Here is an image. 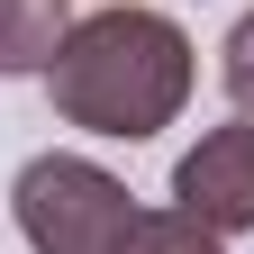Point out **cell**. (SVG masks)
Masks as SVG:
<instances>
[{"label":"cell","instance_id":"obj_1","mask_svg":"<svg viewBox=\"0 0 254 254\" xmlns=\"http://www.w3.org/2000/svg\"><path fill=\"white\" fill-rule=\"evenodd\" d=\"M190 82H200V55H190L182 18L145 9V0H109V9L73 18V37L46 64V100L64 127L109 145H145L182 118Z\"/></svg>","mask_w":254,"mask_h":254},{"label":"cell","instance_id":"obj_2","mask_svg":"<svg viewBox=\"0 0 254 254\" xmlns=\"http://www.w3.org/2000/svg\"><path fill=\"white\" fill-rule=\"evenodd\" d=\"M9 209L27 254H118V236L136 227L127 182L91 154H27L9 182Z\"/></svg>","mask_w":254,"mask_h":254},{"label":"cell","instance_id":"obj_3","mask_svg":"<svg viewBox=\"0 0 254 254\" xmlns=\"http://www.w3.org/2000/svg\"><path fill=\"white\" fill-rule=\"evenodd\" d=\"M173 209L200 218L209 236H245L254 227V118L209 127V136L173 164Z\"/></svg>","mask_w":254,"mask_h":254},{"label":"cell","instance_id":"obj_4","mask_svg":"<svg viewBox=\"0 0 254 254\" xmlns=\"http://www.w3.org/2000/svg\"><path fill=\"white\" fill-rule=\"evenodd\" d=\"M64 37H73V0H0V73L9 82L46 73Z\"/></svg>","mask_w":254,"mask_h":254},{"label":"cell","instance_id":"obj_5","mask_svg":"<svg viewBox=\"0 0 254 254\" xmlns=\"http://www.w3.org/2000/svg\"><path fill=\"white\" fill-rule=\"evenodd\" d=\"M118 254H227V236H209L182 209H136V227L118 236Z\"/></svg>","mask_w":254,"mask_h":254},{"label":"cell","instance_id":"obj_6","mask_svg":"<svg viewBox=\"0 0 254 254\" xmlns=\"http://www.w3.org/2000/svg\"><path fill=\"white\" fill-rule=\"evenodd\" d=\"M218 73H227V100H236V118H254V9L227 27V46H218Z\"/></svg>","mask_w":254,"mask_h":254}]
</instances>
